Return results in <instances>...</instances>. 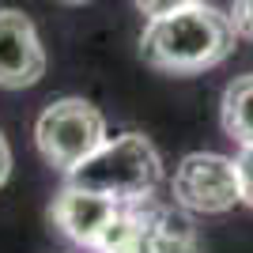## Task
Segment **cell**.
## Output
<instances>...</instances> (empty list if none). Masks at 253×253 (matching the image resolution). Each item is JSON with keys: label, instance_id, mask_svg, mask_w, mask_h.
<instances>
[{"label": "cell", "instance_id": "6da1fadb", "mask_svg": "<svg viewBox=\"0 0 253 253\" xmlns=\"http://www.w3.org/2000/svg\"><path fill=\"white\" fill-rule=\"evenodd\" d=\"M234 38H238V31H234L231 15L215 11L211 4H201V8L151 19L140 38V53L159 72L197 76L227 61L234 53Z\"/></svg>", "mask_w": 253, "mask_h": 253}, {"label": "cell", "instance_id": "7a4b0ae2", "mask_svg": "<svg viewBox=\"0 0 253 253\" xmlns=\"http://www.w3.org/2000/svg\"><path fill=\"white\" fill-rule=\"evenodd\" d=\"M159 151L151 148L148 136L140 132H125L117 140H106L91 159H84L80 167L68 174V185L84 193H95L106 201H140L159 185L163 174Z\"/></svg>", "mask_w": 253, "mask_h": 253}, {"label": "cell", "instance_id": "3957f363", "mask_svg": "<svg viewBox=\"0 0 253 253\" xmlns=\"http://www.w3.org/2000/svg\"><path fill=\"white\" fill-rule=\"evenodd\" d=\"M34 140L49 167L72 174L84 159H91L106 144V117L84 98H57L42 110Z\"/></svg>", "mask_w": 253, "mask_h": 253}, {"label": "cell", "instance_id": "277c9868", "mask_svg": "<svg viewBox=\"0 0 253 253\" xmlns=\"http://www.w3.org/2000/svg\"><path fill=\"white\" fill-rule=\"evenodd\" d=\"M174 201L201 215H219L242 204L238 163L215 151H193L174 170Z\"/></svg>", "mask_w": 253, "mask_h": 253}, {"label": "cell", "instance_id": "5b68a950", "mask_svg": "<svg viewBox=\"0 0 253 253\" xmlns=\"http://www.w3.org/2000/svg\"><path fill=\"white\" fill-rule=\"evenodd\" d=\"M45 76V49L38 42L31 15L0 8V87L23 91Z\"/></svg>", "mask_w": 253, "mask_h": 253}, {"label": "cell", "instance_id": "8992f818", "mask_svg": "<svg viewBox=\"0 0 253 253\" xmlns=\"http://www.w3.org/2000/svg\"><path fill=\"white\" fill-rule=\"evenodd\" d=\"M49 219L61 227L68 238L84 246H106V238L114 234L117 227V204L106 201V197H95V193H84V189H68L53 201L49 208Z\"/></svg>", "mask_w": 253, "mask_h": 253}, {"label": "cell", "instance_id": "52a82bcc", "mask_svg": "<svg viewBox=\"0 0 253 253\" xmlns=\"http://www.w3.org/2000/svg\"><path fill=\"white\" fill-rule=\"evenodd\" d=\"M223 132L234 144L253 148V72L238 76L223 91Z\"/></svg>", "mask_w": 253, "mask_h": 253}, {"label": "cell", "instance_id": "ba28073f", "mask_svg": "<svg viewBox=\"0 0 253 253\" xmlns=\"http://www.w3.org/2000/svg\"><path fill=\"white\" fill-rule=\"evenodd\" d=\"M204 0H136V8L151 19L159 15H174V11H185V8H201Z\"/></svg>", "mask_w": 253, "mask_h": 253}, {"label": "cell", "instance_id": "9c48e42d", "mask_svg": "<svg viewBox=\"0 0 253 253\" xmlns=\"http://www.w3.org/2000/svg\"><path fill=\"white\" fill-rule=\"evenodd\" d=\"M231 23H234V31L242 34V38L253 42V0H234L231 4Z\"/></svg>", "mask_w": 253, "mask_h": 253}, {"label": "cell", "instance_id": "30bf717a", "mask_svg": "<svg viewBox=\"0 0 253 253\" xmlns=\"http://www.w3.org/2000/svg\"><path fill=\"white\" fill-rule=\"evenodd\" d=\"M234 163H238V181H242V204L253 208V148H242Z\"/></svg>", "mask_w": 253, "mask_h": 253}, {"label": "cell", "instance_id": "8fae6325", "mask_svg": "<svg viewBox=\"0 0 253 253\" xmlns=\"http://www.w3.org/2000/svg\"><path fill=\"white\" fill-rule=\"evenodd\" d=\"M8 174H11V148L4 140V132H0V185L8 181Z\"/></svg>", "mask_w": 253, "mask_h": 253}, {"label": "cell", "instance_id": "7c38bea8", "mask_svg": "<svg viewBox=\"0 0 253 253\" xmlns=\"http://www.w3.org/2000/svg\"><path fill=\"white\" fill-rule=\"evenodd\" d=\"M64 4H84V0H64Z\"/></svg>", "mask_w": 253, "mask_h": 253}]
</instances>
